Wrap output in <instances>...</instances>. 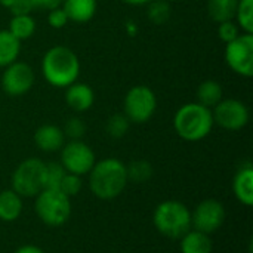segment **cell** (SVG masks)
Instances as JSON below:
<instances>
[{"instance_id":"cell-1","label":"cell","mask_w":253,"mask_h":253,"mask_svg":"<svg viewBox=\"0 0 253 253\" xmlns=\"http://www.w3.org/2000/svg\"><path fill=\"white\" fill-rule=\"evenodd\" d=\"M89 175V188L99 200L117 199L127 185L126 165L114 157L96 162Z\"/></svg>"},{"instance_id":"cell-2","label":"cell","mask_w":253,"mask_h":253,"mask_svg":"<svg viewBox=\"0 0 253 253\" xmlns=\"http://www.w3.org/2000/svg\"><path fill=\"white\" fill-rule=\"evenodd\" d=\"M44 80L53 87H68L77 82L80 74V61L74 50L58 44L50 47L42 61Z\"/></svg>"},{"instance_id":"cell-3","label":"cell","mask_w":253,"mask_h":253,"mask_svg":"<svg viewBox=\"0 0 253 253\" xmlns=\"http://www.w3.org/2000/svg\"><path fill=\"white\" fill-rule=\"evenodd\" d=\"M212 110L199 104L188 102L178 108L173 117V127L179 138L188 142L205 139L213 127Z\"/></svg>"},{"instance_id":"cell-4","label":"cell","mask_w":253,"mask_h":253,"mask_svg":"<svg viewBox=\"0 0 253 253\" xmlns=\"http://www.w3.org/2000/svg\"><path fill=\"white\" fill-rule=\"evenodd\" d=\"M153 224L156 230L173 240H179L191 227V211L178 200H166L156 206L153 213Z\"/></svg>"},{"instance_id":"cell-5","label":"cell","mask_w":253,"mask_h":253,"mask_svg":"<svg viewBox=\"0 0 253 253\" xmlns=\"http://www.w3.org/2000/svg\"><path fill=\"white\" fill-rule=\"evenodd\" d=\"M37 218L47 227H61L71 216V199L59 190H42L34 197Z\"/></svg>"},{"instance_id":"cell-6","label":"cell","mask_w":253,"mask_h":253,"mask_svg":"<svg viewBox=\"0 0 253 253\" xmlns=\"http://www.w3.org/2000/svg\"><path fill=\"white\" fill-rule=\"evenodd\" d=\"M46 179V163L37 157H30L21 162L12 173L10 187L12 190L24 197H36L44 190Z\"/></svg>"},{"instance_id":"cell-7","label":"cell","mask_w":253,"mask_h":253,"mask_svg":"<svg viewBox=\"0 0 253 253\" xmlns=\"http://www.w3.org/2000/svg\"><path fill=\"white\" fill-rule=\"evenodd\" d=\"M157 110L156 93L144 84L133 86L125 96L123 114L130 123H145L148 122Z\"/></svg>"},{"instance_id":"cell-8","label":"cell","mask_w":253,"mask_h":253,"mask_svg":"<svg viewBox=\"0 0 253 253\" xmlns=\"http://www.w3.org/2000/svg\"><path fill=\"white\" fill-rule=\"evenodd\" d=\"M227 65L242 77L253 76V34L243 33L225 46Z\"/></svg>"},{"instance_id":"cell-9","label":"cell","mask_w":253,"mask_h":253,"mask_svg":"<svg viewBox=\"0 0 253 253\" xmlns=\"http://www.w3.org/2000/svg\"><path fill=\"white\" fill-rule=\"evenodd\" d=\"M59 163L68 173L84 176L92 170L93 165L96 163V157L93 150L86 142L79 139L64 144V147L61 148Z\"/></svg>"},{"instance_id":"cell-10","label":"cell","mask_w":253,"mask_h":253,"mask_svg":"<svg viewBox=\"0 0 253 253\" xmlns=\"http://www.w3.org/2000/svg\"><path fill=\"white\" fill-rule=\"evenodd\" d=\"M225 216L227 212L221 202L206 199L196 206L194 212H191V227L211 236L222 227Z\"/></svg>"},{"instance_id":"cell-11","label":"cell","mask_w":253,"mask_h":253,"mask_svg":"<svg viewBox=\"0 0 253 253\" xmlns=\"http://www.w3.org/2000/svg\"><path fill=\"white\" fill-rule=\"evenodd\" d=\"M213 123L225 130H242L249 123V108L239 99H222L213 107Z\"/></svg>"},{"instance_id":"cell-12","label":"cell","mask_w":253,"mask_h":253,"mask_svg":"<svg viewBox=\"0 0 253 253\" xmlns=\"http://www.w3.org/2000/svg\"><path fill=\"white\" fill-rule=\"evenodd\" d=\"M34 79V71L28 64L15 61L4 67L1 87L9 96H22L33 87Z\"/></svg>"},{"instance_id":"cell-13","label":"cell","mask_w":253,"mask_h":253,"mask_svg":"<svg viewBox=\"0 0 253 253\" xmlns=\"http://www.w3.org/2000/svg\"><path fill=\"white\" fill-rule=\"evenodd\" d=\"M34 144L44 153H55L64 147L65 135L56 125H43L34 132Z\"/></svg>"},{"instance_id":"cell-14","label":"cell","mask_w":253,"mask_h":253,"mask_svg":"<svg viewBox=\"0 0 253 253\" xmlns=\"http://www.w3.org/2000/svg\"><path fill=\"white\" fill-rule=\"evenodd\" d=\"M65 102L73 111L83 113V111H87L92 108V105L95 102V93H93L92 87L87 86L86 83L74 82L73 84H70L67 87Z\"/></svg>"},{"instance_id":"cell-15","label":"cell","mask_w":253,"mask_h":253,"mask_svg":"<svg viewBox=\"0 0 253 253\" xmlns=\"http://www.w3.org/2000/svg\"><path fill=\"white\" fill-rule=\"evenodd\" d=\"M233 193L236 199L251 208L253 205V168L252 165H245L239 169L233 179Z\"/></svg>"},{"instance_id":"cell-16","label":"cell","mask_w":253,"mask_h":253,"mask_svg":"<svg viewBox=\"0 0 253 253\" xmlns=\"http://www.w3.org/2000/svg\"><path fill=\"white\" fill-rule=\"evenodd\" d=\"M96 0H64L62 9L68 19L77 24H84L90 21L96 13Z\"/></svg>"},{"instance_id":"cell-17","label":"cell","mask_w":253,"mask_h":253,"mask_svg":"<svg viewBox=\"0 0 253 253\" xmlns=\"http://www.w3.org/2000/svg\"><path fill=\"white\" fill-rule=\"evenodd\" d=\"M22 197L16 194L12 188L0 191V221L13 222L22 213Z\"/></svg>"},{"instance_id":"cell-18","label":"cell","mask_w":253,"mask_h":253,"mask_svg":"<svg viewBox=\"0 0 253 253\" xmlns=\"http://www.w3.org/2000/svg\"><path fill=\"white\" fill-rule=\"evenodd\" d=\"M179 249L182 253H212L211 236L191 228L187 234L179 239Z\"/></svg>"},{"instance_id":"cell-19","label":"cell","mask_w":253,"mask_h":253,"mask_svg":"<svg viewBox=\"0 0 253 253\" xmlns=\"http://www.w3.org/2000/svg\"><path fill=\"white\" fill-rule=\"evenodd\" d=\"M21 52V42L13 37L9 30H0V67L15 62Z\"/></svg>"},{"instance_id":"cell-20","label":"cell","mask_w":253,"mask_h":253,"mask_svg":"<svg viewBox=\"0 0 253 253\" xmlns=\"http://www.w3.org/2000/svg\"><path fill=\"white\" fill-rule=\"evenodd\" d=\"M239 0H208V13L215 22L233 21Z\"/></svg>"},{"instance_id":"cell-21","label":"cell","mask_w":253,"mask_h":253,"mask_svg":"<svg viewBox=\"0 0 253 253\" xmlns=\"http://www.w3.org/2000/svg\"><path fill=\"white\" fill-rule=\"evenodd\" d=\"M197 99H199V104H202L208 108H213L216 104H219L222 101L221 84L215 80L202 82L197 89Z\"/></svg>"},{"instance_id":"cell-22","label":"cell","mask_w":253,"mask_h":253,"mask_svg":"<svg viewBox=\"0 0 253 253\" xmlns=\"http://www.w3.org/2000/svg\"><path fill=\"white\" fill-rule=\"evenodd\" d=\"M36 31V21L28 15H13L9 24V33L19 42L30 39Z\"/></svg>"},{"instance_id":"cell-23","label":"cell","mask_w":253,"mask_h":253,"mask_svg":"<svg viewBox=\"0 0 253 253\" xmlns=\"http://www.w3.org/2000/svg\"><path fill=\"white\" fill-rule=\"evenodd\" d=\"M153 166L147 160H133L126 166L127 181L135 184H145L153 178Z\"/></svg>"},{"instance_id":"cell-24","label":"cell","mask_w":253,"mask_h":253,"mask_svg":"<svg viewBox=\"0 0 253 253\" xmlns=\"http://www.w3.org/2000/svg\"><path fill=\"white\" fill-rule=\"evenodd\" d=\"M172 7L168 0H151L147 4V16L156 25H163L169 21Z\"/></svg>"},{"instance_id":"cell-25","label":"cell","mask_w":253,"mask_h":253,"mask_svg":"<svg viewBox=\"0 0 253 253\" xmlns=\"http://www.w3.org/2000/svg\"><path fill=\"white\" fill-rule=\"evenodd\" d=\"M234 18L243 33L253 34V0H239Z\"/></svg>"},{"instance_id":"cell-26","label":"cell","mask_w":253,"mask_h":253,"mask_svg":"<svg viewBox=\"0 0 253 253\" xmlns=\"http://www.w3.org/2000/svg\"><path fill=\"white\" fill-rule=\"evenodd\" d=\"M129 127H130V122H129V119L123 113L113 114L111 117H108L107 125H105L107 133L111 138H114V139L123 138L129 132Z\"/></svg>"},{"instance_id":"cell-27","label":"cell","mask_w":253,"mask_h":253,"mask_svg":"<svg viewBox=\"0 0 253 253\" xmlns=\"http://www.w3.org/2000/svg\"><path fill=\"white\" fill-rule=\"evenodd\" d=\"M67 170L62 168L61 163L52 162L46 163V179H44V188L49 190H59L61 182L65 176Z\"/></svg>"},{"instance_id":"cell-28","label":"cell","mask_w":253,"mask_h":253,"mask_svg":"<svg viewBox=\"0 0 253 253\" xmlns=\"http://www.w3.org/2000/svg\"><path fill=\"white\" fill-rule=\"evenodd\" d=\"M64 135L67 138H70V141H79L84 136L86 133V125L82 119L79 117H71L67 120L64 129H62Z\"/></svg>"},{"instance_id":"cell-29","label":"cell","mask_w":253,"mask_h":253,"mask_svg":"<svg viewBox=\"0 0 253 253\" xmlns=\"http://www.w3.org/2000/svg\"><path fill=\"white\" fill-rule=\"evenodd\" d=\"M82 187H83V182H82V176H77L74 173H65L62 182H61V187H59V191H62L67 197H76L80 191H82Z\"/></svg>"},{"instance_id":"cell-30","label":"cell","mask_w":253,"mask_h":253,"mask_svg":"<svg viewBox=\"0 0 253 253\" xmlns=\"http://www.w3.org/2000/svg\"><path fill=\"white\" fill-rule=\"evenodd\" d=\"M218 36L227 44L240 36V28L233 21H224V22H219L218 25Z\"/></svg>"},{"instance_id":"cell-31","label":"cell","mask_w":253,"mask_h":253,"mask_svg":"<svg viewBox=\"0 0 253 253\" xmlns=\"http://www.w3.org/2000/svg\"><path fill=\"white\" fill-rule=\"evenodd\" d=\"M47 12H49L47 13V22H49V25L52 28H64L70 22V19H68L67 13L64 12L62 6L55 7V9L47 10Z\"/></svg>"},{"instance_id":"cell-32","label":"cell","mask_w":253,"mask_h":253,"mask_svg":"<svg viewBox=\"0 0 253 253\" xmlns=\"http://www.w3.org/2000/svg\"><path fill=\"white\" fill-rule=\"evenodd\" d=\"M33 9L34 7L30 0H16L9 10L12 12V15H28Z\"/></svg>"},{"instance_id":"cell-33","label":"cell","mask_w":253,"mask_h":253,"mask_svg":"<svg viewBox=\"0 0 253 253\" xmlns=\"http://www.w3.org/2000/svg\"><path fill=\"white\" fill-rule=\"evenodd\" d=\"M34 9H44V10H52L55 7L62 6L64 0H30Z\"/></svg>"},{"instance_id":"cell-34","label":"cell","mask_w":253,"mask_h":253,"mask_svg":"<svg viewBox=\"0 0 253 253\" xmlns=\"http://www.w3.org/2000/svg\"><path fill=\"white\" fill-rule=\"evenodd\" d=\"M15 253H46L43 249H40L39 246L34 245H24L21 248H18Z\"/></svg>"},{"instance_id":"cell-35","label":"cell","mask_w":253,"mask_h":253,"mask_svg":"<svg viewBox=\"0 0 253 253\" xmlns=\"http://www.w3.org/2000/svg\"><path fill=\"white\" fill-rule=\"evenodd\" d=\"M123 1L130 6H147L151 0H123Z\"/></svg>"},{"instance_id":"cell-36","label":"cell","mask_w":253,"mask_h":253,"mask_svg":"<svg viewBox=\"0 0 253 253\" xmlns=\"http://www.w3.org/2000/svg\"><path fill=\"white\" fill-rule=\"evenodd\" d=\"M15 1H16V0H0V4H1L3 7H6V9H10V7L13 6Z\"/></svg>"},{"instance_id":"cell-37","label":"cell","mask_w":253,"mask_h":253,"mask_svg":"<svg viewBox=\"0 0 253 253\" xmlns=\"http://www.w3.org/2000/svg\"><path fill=\"white\" fill-rule=\"evenodd\" d=\"M168 1H169V0H168Z\"/></svg>"}]
</instances>
